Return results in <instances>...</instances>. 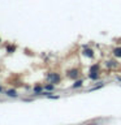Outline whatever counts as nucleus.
I'll return each instance as SVG.
<instances>
[{
	"mask_svg": "<svg viewBox=\"0 0 121 125\" xmlns=\"http://www.w3.org/2000/svg\"><path fill=\"white\" fill-rule=\"evenodd\" d=\"M48 80L52 83H57V82H60V76L57 73H51V74H48Z\"/></svg>",
	"mask_w": 121,
	"mask_h": 125,
	"instance_id": "f257e3e1",
	"label": "nucleus"
},
{
	"mask_svg": "<svg viewBox=\"0 0 121 125\" xmlns=\"http://www.w3.org/2000/svg\"><path fill=\"white\" fill-rule=\"evenodd\" d=\"M78 76H80V70H78V69H72V70H69V72H68V77L72 78V80H76Z\"/></svg>",
	"mask_w": 121,
	"mask_h": 125,
	"instance_id": "f03ea898",
	"label": "nucleus"
},
{
	"mask_svg": "<svg viewBox=\"0 0 121 125\" xmlns=\"http://www.w3.org/2000/svg\"><path fill=\"white\" fill-rule=\"evenodd\" d=\"M82 53H83L85 56L90 57V59H92V57H94V51H92L91 48H87V47H85V48H83V51H82Z\"/></svg>",
	"mask_w": 121,
	"mask_h": 125,
	"instance_id": "7ed1b4c3",
	"label": "nucleus"
},
{
	"mask_svg": "<svg viewBox=\"0 0 121 125\" xmlns=\"http://www.w3.org/2000/svg\"><path fill=\"white\" fill-rule=\"evenodd\" d=\"M83 86V80H77L72 85V89H80Z\"/></svg>",
	"mask_w": 121,
	"mask_h": 125,
	"instance_id": "20e7f679",
	"label": "nucleus"
},
{
	"mask_svg": "<svg viewBox=\"0 0 121 125\" xmlns=\"http://www.w3.org/2000/svg\"><path fill=\"white\" fill-rule=\"evenodd\" d=\"M89 78H90V80H92V81H96V80H99V74L90 72V73H89Z\"/></svg>",
	"mask_w": 121,
	"mask_h": 125,
	"instance_id": "39448f33",
	"label": "nucleus"
},
{
	"mask_svg": "<svg viewBox=\"0 0 121 125\" xmlns=\"http://www.w3.org/2000/svg\"><path fill=\"white\" fill-rule=\"evenodd\" d=\"M113 55H115L116 57H121V47H116V48L113 50Z\"/></svg>",
	"mask_w": 121,
	"mask_h": 125,
	"instance_id": "423d86ee",
	"label": "nucleus"
},
{
	"mask_svg": "<svg viewBox=\"0 0 121 125\" xmlns=\"http://www.w3.org/2000/svg\"><path fill=\"white\" fill-rule=\"evenodd\" d=\"M98 70H99V65L98 64H94L91 68H90V72L91 73H98Z\"/></svg>",
	"mask_w": 121,
	"mask_h": 125,
	"instance_id": "0eeeda50",
	"label": "nucleus"
},
{
	"mask_svg": "<svg viewBox=\"0 0 121 125\" xmlns=\"http://www.w3.org/2000/svg\"><path fill=\"white\" fill-rule=\"evenodd\" d=\"M7 95L14 98V96H17V93H16V90H8V91H7Z\"/></svg>",
	"mask_w": 121,
	"mask_h": 125,
	"instance_id": "6e6552de",
	"label": "nucleus"
},
{
	"mask_svg": "<svg viewBox=\"0 0 121 125\" xmlns=\"http://www.w3.org/2000/svg\"><path fill=\"white\" fill-rule=\"evenodd\" d=\"M103 86H104V83H103V82H100L99 85H96V86H94V87H91V89L89 90V91H95V90H98V89H101Z\"/></svg>",
	"mask_w": 121,
	"mask_h": 125,
	"instance_id": "1a4fd4ad",
	"label": "nucleus"
},
{
	"mask_svg": "<svg viewBox=\"0 0 121 125\" xmlns=\"http://www.w3.org/2000/svg\"><path fill=\"white\" fill-rule=\"evenodd\" d=\"M44 89L48 90V91H52V90H55V85H47Z\"/></svg>",
	"mask_w": 121,
	"mask_h": 125,
	"instance_id": "9d476101",
	"label": "nucleus"
},
{
	"mask_svg": "<svg viewBox=\"0 0 121 125\" xmlns=\"http://www.w3.org/2000/svg\"><path fill=\"white\" fill-rule=\"evenodd\" d=\"M34 93H35V94H39V93H42V87H40V86H37V87L34 89Z\"/></svg>",
	"mask_w": 121,
	"mask_h": 125,
	"instance_id": "9b49d317",
	"label": "nucleus"
},
{
	"mask_svg": "<svg viewBox=\"0 0 121 125\" xmlns=\"http://www.w3.org/2000/svg\"><path fill=\"white\" fill-rule=\"evenodd\" d=\"M14 50H16V47H14V46H9V47L7 48V51H8V52H13Z\"/></svg>",
	"mask_w": 121,
	"mask_h": 125,
	"instance_id": "f8f14e48",
	"label": "nucleus"
},
{
	"mask_svg": "<svg viewBox=\"0 0 121 125\" xmlns=\"http://www.w3.org/2000/svg\"><path fill=\"white\" fill-rule=\"evenodd\" d=\"M0 91H1V89H0Z\"/></svg>",
	"mask_w": 121,
	"mask_h": 125,
	"instance_id": "ddd939ff",
	"label": "nucleus"
}]
</instances>
